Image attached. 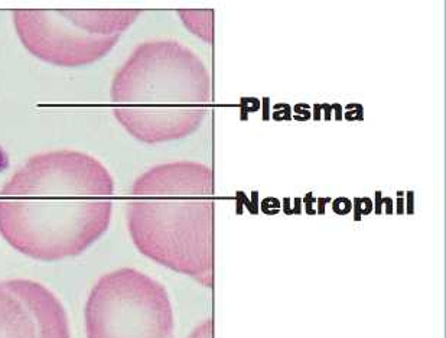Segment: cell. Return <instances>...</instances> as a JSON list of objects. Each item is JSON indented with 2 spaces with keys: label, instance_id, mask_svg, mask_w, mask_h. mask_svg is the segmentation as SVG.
Instances as JSON below:
<instances>
[{
  "label": "cell",
  "instance_id": "cell-1",
  "mask_svg": "<svg viewBox=\"0 0 446 338\" xmlns=\"http://www.w3.org/2000/svg\"><path fill=\"white\" fill-rule=\"evenodd\" d=\"M113 195L110 172L93 156L35 155L0 189V234L36 260L75 257L107 231Z\"/></svg>",
  "mask_w": 446,
  "mask_h": 338
},
{
  "label": "cell",
  "instance_id": "cell-2",
  "mask_svg": "<svg viewBox=\"0 0 446 338\" xmlns=\"http://www.w3.org/2000/svg\"><path fill=\"white\" fill-rule=\"evenodd\" d=\"M214 194V173L202 164L149 169L133 184L127 203V228L137 250L213 286Z\"/></svg>",
  "mask_w": 446,
  "mask_h": 338
},
{
  "label": "cell",
  "instance_id": "cell-3",
  "mask_svg": "<svg viewBox=\"0 0 446 338\" xmlns=\"http://www.w3.org/2000/svg\"><path fill=\"white\" fill-rule=\"evenodd\" d=\"M117 121L137 140L161 143L198 130L211 77L197 54L170 39L139 45L112 83Z\"/></svg>",
  "mask_w": 446,
  "mask_h": 338
},
{
  "label": "cell",
  "instance_id": "cell-4",
  "mask_svg": "<svg viewBox=\"0 0 446 338\" xmlns=\"http://www.w3.org/2000/svg\"><path fill=\"white\" fill-rule=\"evenodd\" d=\"M84 318L87 338H170L173 333L166 289L130 268L100 278L88 295Z\"/></svg>",
  "mask_w": 446,
  "mask_h": 338
},
{
  "label": "cell",
  "instance_id": "cell-5",
  "mask_svg": "<svg viewBox=\"0 0 446 338\" xmlns=\"http://www.w3.org/2000/svg\"><path fill=\"white\" fill-rule=\"evenodd\" d=\"M15 29L23 47L36 58L61 67H81L101 59L113 50L118 36H93L83 32L59 10L13 12Z\"/></svg>",
  "mask_w": 446,
  "mask_h": 338
},
{
  "label": "cell",
  "instance_id": "cell-6",
  "mask_svg": "<svg viewBox=\"0 0 446 338\" xmlns=\"http://www.w3.org/2000/svg\"><path fill=\"white\" fill-rule=\"evenodd\" d=\"M1 285L12 290L31 312L36 338H71L65 309L48 287L31 279H10Z\"/></svg>",
  "mask_w": 446,
  "mask_h": 338
},
{
  "label": "cell",
  "instance_id": "cell-7",
  "mask_svg": "<svg viewBox=\"0 0 446 338\" xmlns=\"http://www.w3.org/2000/svg\"><path fill=\"white\" fill-rule=\"evenodd\" d=\"M61 15L83 32L93 36H120L140 15L137 9H64Z\"/></svg>",
  "mask_w": 446,
  "mask_h": 338
},
{
  "label": "cell",
  "instance_id": "cell-8",
  "mask_svg": "<svg viewBox=\"0 0 446 338\" xmlns=\"http://www.w3.org/2000/svg\"><path fill=\"white\" fill-rule=\"evenodd\" d=\"M0 338H36L32 315L16 295L0 282Z\"/></svg>",
  "mask_w": 446,
  "mask_h": 338
},
{
  "label": "cell",
  "instance_id": "cell-9",
  "mask_svg": "<svg viewBox=\"0 0 446 338\" xmlns=\"http://www.w3.org/2000/svg\"><path fill=\"white\" fill-rule=\"evenodd\" d=\"M178 13L189 31L207 42L214 41V10L179 9Z\"/></svg>",
  "mask_w": 446,
  "mask_h": 338
}]
</instances>
